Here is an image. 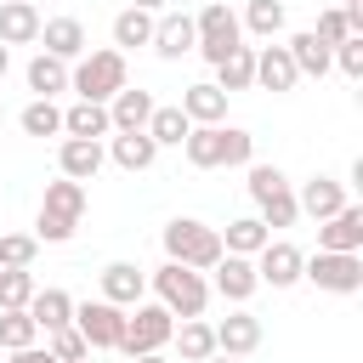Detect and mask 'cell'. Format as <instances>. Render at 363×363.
<instances>
[{
	"label": "cell",
	"instance_id": "1",
	"mask_svg": "<svg viewBox=\"0 0 363 363\" xmlns=\"http://www.w3.org/2000/svg\"><path fill=\"white\" fill-rule=\"evenodd\" d=\"M193 170H221V164H255V136L244 125H193L182 142Z\"/></svg>",
	"mask_w": 363,
	"mask_h": 363
},
{
	"label": "cell",
	"instance_id": "2",
	"mask_svg": "<svg viewBox=\"0 0 363 363\" xmlns=\"http://www.w3.org/2000/svg\"><path fill=\"white\" fill-rule=\"evenodd\" d=\"M125 85H130V62H125V51H113V45L85 51V57L68 68V91H74L79 102H102V108H108Z\"/></svg>",
	"mask_w": 363,
	"mask_h": 363
},
{
	"label": "cell",
	"instance_id": "3",
	"mask_svg": "<svg viewBox=\"0 0 363 363\" xmlns=\"http://www.w3.org/2000/svg\"><path fill=\"white\" fill-rule=\"evenodd\" d=\"M85 221V182H45V199H40V216H34V238L40 244H68Z\"/></svg>",
	"mask_w": 363,
	"mask_h": 363
},
{
	"label": "cell",
	"instance_id": "4",
	"mask_svg": "<svg viewBox=\"0 0 363 363\" xmlns=\"http://www.w3.org/2000/svg\"><path fill=\"white\" fill-rule=\"evenodd\" d=\"M164 261H176V267H193V272H210L227 250H221V233L210 227V221H199V216H176V221H164Z\"/></svg>",
	"mask_w": 363,
	"mask_h": 363
},
{
	"label": "cell",
	"instance_id": "5",
	"mask_svg": "<svg viewBox=\"0 0 363 363\" xmlns=\"http://www.w3.org/2000/svg\"><path fill=\"white\" fill-rule=\"evenodd\" d=\"M147 284H153V301H159L170 318H204V306H210V278L193 272V267L164 261V267L147 272Z\"/></svg>",
	"mask_w": 363,
	"mask_h": 363
},
{
	"label": "cell",
	"instance_id": "6",
	"mask_svg": "<svg viewBox=\"0 0 363 363\" xmlns=\"http://www.w3.org/2000/svg\"><path fill=\"white\" fill-rule=\"evenodd\" d=\"M238 45H244L238 11H233L227 0H204V6H199V17H193V51L216 68V62H227Z\"/></svg>",
	"mask_w": 363,
	"mask_h": 363
},
{
	"label": "cell",
	"instance_id": "7",
	"mask_svg": "<svg viewBox=\"0 0 363 363\" xmlns=\"http://www.w3.org/2000/svg\"><path fill=\"white\" fill-rule=\"evenodd\" d=\"M170 335H176V318H170L159 301H136V306L125 312V335H119L113 352H125V357H147V352H164Z\"/></svg>",
	"mask_w": 363,
	"mask_h": 363
},
{
	"label": "cell",
	"instance_id": "8",
	"mask_svg": "<svg viewBox=\"0 0 363 363\" xmlns=\"http://www.w3.org/2000/svg\"><path fill=\"white\" fill-rule=\"evenodd\" d=\"M301 278L329 289V295H357L363 289V255H335V250H312L301 261Z\"/></svg>",
	"mask_w": 363,
	"mask_h": 363
},
{
	"label": "cell",
	"instance_id": "9",
	"mask_svg": "<svg viewBox=\"0 0 363 363\" xmlns=\"http://www.w3.org/2000/svg\"><path fill=\"white\" fill-rule=\"evenodd\" d=\"M74 329L91 352H113L119 335H125V306H108L102 295L96 301H74Z\"/></svg>",
	"mask_w": 363,
	"mask_h": 363
},
{
	"label": "cell",
	"instance_id": "10",
	"mask_svg": "<svg viewBox=\"0 0 363 363\" xmlns=\"http://www.w3.org/2000/svg\"><path fill=\"white\" fill-rule=\"evenodd\" d=\"M301 261H306V250H295L289 238H267V250L255 255V278L272 284V289H295L301 284Z\"/></svg>",
	"mask_w": 363,
	"mask_h": 363
},
{
	"label": "cell",
	"instance_id": "11",
	"mask_svg": "<svg viewBox=\"0 0 363 363\" xmlns=\"http://www.w3.org/2000/svg\"><path fill=\"white\" fill-rule=\"evenodd\" d=\"M210 272H216V278H210V295H221L227 306H244V301L261 289V278H255V261H250V255H221Z\"/></svg>",
	"mask_w": 363,
	"mask_h": 363
},
{
	"label": "cell",
	"instance_id": "12",
	"mask_svg": "<svg viewBox=\"0 0 363 363\" xmlns=\"http://www.w3.org/2000/svg\"><path fill=\"white\" fill-rule=\"evenodd\" d=\"M318 250L363 255V204H340L329 221H318Z\"/></svg>",
	"mask_w": 363,
	"mask_h": 363
},
{
	"label": "cell",
	"instance_id": "13",
	"mask_svg": "<svg viewBox=\"0 0 363 363\" xmlns=\"http://www.w3.org/2000/svg\"><path fill=\"white\" fill-rule=\"evenodd\" d=\"M40 45H45V57H57V62H68V68L91 51L79 17H45V23H40Z\"/></svg>",
	"mask_w": 363,
	"mask_h": 363
},
{
	"label": "cell",
	"instance_id": "14",
	"mask_svg": "<svg viewBox=\"0 0 363 363\" xmlns=\"http://www.w3.org/2000/svg\"><path fill=\"white\" fill-rule=\"evenodd\" d=\"M96 284H102V301H108V306H125V312L147 295V272H142L136 261H108V267L96 272Z\"/></svg>",
	"mask_w": 363,
	"mask_h": 363
},
{
	"label": "cell",
	"instance_id": "15",
	"mask_svg": "<svg viewBox=\"0 0 363 363\" xmlns=\"http://www.w3.org/2000/svg\"><path fill=\"white\" fill-rule=\"evenodd\" d=\"M216 329V352H227V357H250L255 346H261V318L255 312H244V306H233L221 323H210Z\"/></svg>",
	"mask_w": 363,
	"mask_h": 363
},
{
	"label": "cell",
	"instance_id": "16",
	"mask_svg": "<svg viewBox=\"0 0 363 363\" xmlns=\"http://www.w3.org/2000/svg\"><path fill=\"white\" fill-rule=\"evenodd\" d=\"M187 51H193V17L187 11H159L153 17V57L182 62Z\"/></svg>",
	"mask_w": 363,
	"mask_h": 363
},
{
	"label": "cell",
	"instance_id": "17",
	"mask_svg": "<svg viewBox=\"0 0 363 363\" xmlns=\"http://www.w3.org/2000/svg\"><path fill=\"white\" fill-rule=\"evenodd\" d=\"M284 51H289V62H295V74H301V79H323V74L335 68V51H329L312 28H295V34L284 40Z\"/></svg>",
	"mask_w": 363,
	"mask_h": 363
},
{
	"label": "cell",
	"instance_id": "18",
	"mask_svg": "<svg viewBox=\"0 0 363 363\" xmlns=\"http://www.w3.org/2000/svg\"><path fill=\"white\" fill-rule=\"evenodd\" d=\"M102 164H108L102 142H79V136H62V142H57V170H62L68 182H96Z\"/></svg>",
	"mask_w": 363,
	"mask_h": 363
},
{
	"label": "cell",
	"instance_id": "19",
	"mask_svg": "<svg viewBox=\"0 0 363 363\" xmlns=\"http://www.w3.org/2000/svg\"><path fill=\"white\" fill-rule=\"evenodd\" d=\"M255 85L272 91V96H284V91L301 85V74H295V62H289L284 45H255Z\"/></svg>",
	"mask_w": 363,
	"mask_h": 363
},
{
	"label": "cell",
	"instance_id": "20",
	"mask_svg": "<svg viewBox=\"0 0 363 363\" xmlns=\"http://www.w3.org/2000/svg\"><path fill=\"white\" fill-rule=\"evenodd\" d=\"M102 153H108L119 170H130V176H136V170H153V159H159V147H153L147 130H113Z\"/></svg>",
	"mask_w": 363,
	"mask_h": 363
},
{
	"label": "cell",
	"instance_id": "21",
	"mask_svg": "<svg viewBox=\"0 0 363 363\" xmlns=\"http://www.w3.org/2000/svg\"><path fill=\"white\" fill-rule=\"evenodd\" d=\"M295 204H301V216L329 221V216H335L340 204H352V199H346V182H335V176H312V182H301Z\"/></svg>",
	"mask_w": 363,
	"mask_h": 363
},
{
	"label": "cell",
	"instance_id": "22",
	"mask_svg": "<svg viewBox=\"0 0 363 363\" xmlns=\"http://www.w3.org/2000/svg\"><path fill=\"white\" fill-rule=\"evenodd\" d=\"M23 312L34 318L40 335H51V329H68V323H74V295L57 289V284H45V289H34V301H28Z\"/></svg>",
	"mask_w": 363,
	"mask_h": 363
},
{
	"label": "cell",
	"instance_id": "23",
	"mask_svg": "<svg viewBox=\"0 0 363 363\" xmlns=\"http://www.w3.org/2000/svg\"><path fill=\"white\" fill-rule=\"evenodd\" d=\"M40 6H28V0H0V45L11 51V45H34L40 40Z\"/></svg>",
	"mask_w": 363,
	"mask_h": 363
},
{
	"label": "cell",
	"instance_id": "24",
	"mask_svg": "<svg viewBox=\"0 0 363 363\" xmlns=\"http://www.w3.org/2000/svg\"><path fill=\"white\" fill-rule=\"evenodd\" d=\"M176 108L187 113V125H227V91H216L210 79H199V85H187Z\"/></svg>",
	"mask_w": 363,
	"mask_h": 363
},
{
	"label": "cell",
	"instance_id": "25",
	"mask_svg": "<svg viewBox=\"0 0 363 363\" xmlns=\"http://www.w3.org/2000/svg\"><path fill=\"white\" fill-rule=\"evenodd\" d=\"M108 119H113V130H147V119H153V91L125 85V91L108 102Z\"/></svg>",
	"mask_w": 363,
	"mask_h": 363
},
{
	"label": "cell",
	"instance_id": "26",
	"mask_svg": "<svg viewBox=\"0 0 363 363\" xmlns=\"http://www.w3.org/2000/svg\"><path fill=\"white\" fill-rule=\"evenodd\" d=\"M62 136L102 142V136H113V119H108L102 102H74V108H62Z\"/></svg>",
	"mask_w": 363,
	"mask_h": 363
},
{
	"label": "cell",
	"instance_id": "27",
	"mask_svg": "<svg viewBox=\"0 0 363 363\" xmlns=\"http://www.w3.org/2000/svg\"><path fill=\"white\" fill-rule=\"evenodd\" d=\"M23 79H28V91L40 96V102H57L62 91H68V62H57V57H28V68H23Z\"/></svg>",
	"mask_w": 363,
	"mask_h": 363
},
{
	"label": "cell",
	"instance_id": "28",
	"mask_svg": "<svg viewBox=\"0 0 363 363\" xmlns=\"http://www.w3.org/2000/svg\"><path fill=\"white\" fill-rule=\"evenodd\" d=\"M216 233H221V250H227V255H250V261H255V255L267 250V238H272V233L261 227V216H238V221H227V227H216Z\"/></svg>",
	"mask_w": 363,
	"mask_h": 363
},
{
	"label": "cell",
	"instance_id": "29",
	"mask_svg": "<svg viewBox=\"0 0 363 363\" xmlns=\"http://www.w3.org/2000/svg\"><path fill=\"white\" fill-rule=\"evenodd\" d=\"M284 23H289L284 0H250V6H244V17H238V28H244V34H255V40H267V45L284 34Z\"/></svg>",
	"mask_w": 363,
	"mask_h": 363
},
{
	"label": "cell",
	"instance_id": "30",
	"mask_svg": "<svg viewBox=\"0 0 363 363\" xmlns=\"http://www.w3.org/2000/svg\"><path fill=\"white\" fill-rule=\"evenodd\" d=\"M170 340H176V357H182V363H204V357L216 352V329H210L204 318H182Z\"/></svg>",
	"mask_w": 363,
	"mask_h": 363
},
{
	"label": "cell",
	"instance_id": "31",
	"mask_svg": "<svg viewBox=\"0 0 363 363\" xmlns=\"http://www.w3.org/2000/svg\"><path fill=\"white\" fill-rule=\"evenodd\" d=\"M210 85L227 91V96H233V91H250V85H255V45H238L227 62H216V79H210Z\"/></svg>",
	"mask_w": 363,
	"mask_h": 363
},
{
	"label": "cell",
	"instance_id": "32",
	"mask_svg": "<svg viewBox=\"0 0 363 363\" xmlns=\"http://www.w3.org/2000/svg\"><path fill=\"white\" fill-rule=\"evenodd\" d=\"M187 113L176 108V102H153V119H147V136H153V147H182L187 142Z\"/></svg>",
	"mask_w": 363,
	"mask_h": 363
},
{
	"label": "cell",
	"instance_id": "33",
	"mask_svg": "<svg viewBox=\"0 0 363 363\" xmlns=\"http://www.w3.org/2000/svg\"><path fill=\"white\" fill-rule=\"evenodd\" d=\"M136 45H153V11L125 6L113 17V51H136Z\"/></svg>",
	"mask_w": 363,
	"mask_h": 363
},
{
	"label": "cell",
	"instance_id": "34",
	"mask_svg": "<svg viewBox=\"0 0 363 363\" xmlns=\"http://www.w3.org/2000/svg\"><path fill=\"white\" fill-rule=\"evenodd\" d=\"M34 267H0V312H23L34 301Z\"/></svg>",
	"mask_w": 363,
	"mask_h": 363
},
{
	"label": "cell",
	"instance_id": "35",
	"mask_svg": "<svg viewBox=\"0 0 363 363\" xmlns=\"http://www.w3.org/2000/svg\"><path fill=\"white\" fill-rule=\"evenodd\" d=\"M255 216H261V227H267V233H272V227H295V221H301L295 187H278V193H267V199L255 204Z\"/></svg>",
	"mask_w": 363,
	"mask_h": 363
},
{
	"label": "cell",
	"instance_id": "36",
	"mask_svg": "<svg viewBox=\"0 0 363 363\" xmlns=\"http://www.w3.org/2000/svg\"><path fill=\"white\" fill-rule=\"evenodd\" d=\"M17 125H23V136H62V108L34 96V102L17 113Z\"/></svg>",
	"mask_w": 363,
	"mask_h": 363
},
{
	"label": "cell",
	"instance_id": "37",
	"mask_svg": "<svg viewBox=\"0 0 363 363\" xmlns=\"http://www.w3.org/2000/svg\"><path fill=\"white\" fill-rule=\"evenodd\" d=\"M34 340H40V329H34L28 312H0V352H23Z\"/></svg>",
	"mask_w": 363,
	"mask_h": 363
},
{
	"label": "cell",
	"instance_id": "38",
	"mask_svg": "<svg viewBox=\"0 0 363 363\" xmlns=\"http://www.w3.org/2000/svg\"><path fill=\"white\" fill-rule=\"evenodd\" d=\"M40 238L34 233H0V267H34Z\"/></svg>",
	"mask_w": 363,
	"mask_h": 363
},
{
	"label": "cell",
	"instance_id": "39",
	"mask_svg": "<svg viewBox=\"0 0 363 363\" xmlns=\"http://www.w3.org/2000/svg\"><path fill=\"white\" fill-rule=\"evenodd\" d=\"M45 352H51L57 363H79V357H91V346L79 340L74 323H68V329H51V335H45Z\"/></svg>",
	"mask_w": 363,
	"mask_h": 363
},
{
	"label": "cell",
	"instance_id": "40",
	"mask_svg": "<svg viewBox=\"0 0 363 363\" xmlns=\"http://www.w3.org/2000/svg\"><path fill=\"white\" fill-rule=\"evenodd\" d=\"M312 34H318V40H323V45L335 51L340 40H352V17H346L340 6H329V11H318V23H312Z\"/></svg>",
	"mask_w": 363,
	"mask_h": 363
},
{
	"label": "cell",
	"instance_id": "41",
	"mask_svg": "<svg viewBox=\"0 0 363 363\" xmlns=\"http://www.w3.org/2000/svg\"><path fill=\"white\" fill-rule=\"evenodd\" d=\"M244 170H250V199H255V204H261L267 193H278V187H289V176H284L278 164H244Z\"/></svg>",
	"mask_w": 363,
	"mask_h": 363
},
{
	"label": "cell",
	"instance_id": "42",
	"mask_svg": "<svg viewBox=\"0 0 363 363\" xmlns=\"http://www.w3.org/2000/svg\"><path fill=\"white\" fill-rule=\"evenodd\" d=\"M335 68H340L346 79H363V34H352V40L335 45Z\"/></svg>",
	"mask_w": 363,
	"mask_h": 363
},
{
	"label": "cell",
	"instance_id": "43",
	"mask_svg": "<svg viewBox=\"0 0 363 363\" xmlns=\"http://www.w3.org/2000/svg\"><path fill=\"white\" fill-rule=\"evenodd\" d=\"M6 363H57V357H51V352L34 340V346H23V352H6Z\"/></svg>",
	"mask_w": 363,
	"mask_h": 363
},
{
	"label": "cell",
	"instance_id": "44",
	"mask_svg": "<svg viewBox=\"0 0 363 363\" xmlns=\"http://www.w3.org/2000/svg\"><path fill=\"white\" fill-rule=\"evenodd\" d=\"M130 6H136V11H153V17H159V11H170V0H130Z\"/></svg>",
	"mask_w": 363,
	"mask_h": 363
},
{
	"label": "cell",
	"instance_id": "45",
	"mask_svg": "<svg viewBox=\"0 0 363 363\" xmlns=\"http://www.w3.org/2000/svg\"><path fill=\"white\" fill-rule=\"evenodd\" d=\"M204 363H244V357H227V352H210Z\"/></svg>",
	"mask_w": 363,
	"mask_h": 363
},
{
	"label": "cell",
	"instance_id": "46",
	"mask_svg": "<svg viewBox=\"0 0 363 363\" xmlns=\"http://www.w3.org/2000/svg\"><path fill=\"white\" fill-rule=\"evenodd\" d=\"M130 363H170L164 352H147V357H130Z\"/></svg>",
	"mask_w": 363,
	"mask_h": 363
},
{
	"label": "cell",
	"instance_id": "47",
	"mask_svg": "<svg viewBox=\"0 0 363 363\" xmlns=\"http://www.w3.org/2000/svg\"><path fill=\"white\" fill-rule=\"evenodd\" d=\"M6 68H11V51H6V45H0V79H6Z\"/></svg>",
	"mask_w": 363,
	"mask_h": 363
},
{
	"label": "cell",
	"instance_id": "48",
	"mask_svg": "<svg viewBox=\"0 0 363 363\" xmlns=\"http://www.w3.org/2000/svg\"><path fill=\"white\" fill-rule=\"evenodd\" d=\"M79 363H96V352H91V357H79Z\"/></svg>",
	"mask_w": 363,
	"mask_h": 363
},
{
	"label": "cell",
	"instance_id": "49",
	"mask_svg": "<svg viewBox=\"0 0 363 363\" xmlns=\"http://www.w3.org/2000/svg\"><path fill=\"white\" fill-rule=\"evenodd\" d=\"M28 6H40V0H28Z\"/></svg>",
	"mask_w": 363,
	"mask_h": 363
},
{
	"label": "cell",
	"instance_id": "50",
	"mask_svg": "<svg viewBox=\"0 0 363 363\" xmlns=\"http://www.w3.org/2000/svg\"><path fill=\"white\" fill-rule=\"evenodd\" d=\"M0 363H6V352H0Z\"/></svg>",
	"mask_w": 363,
	"mask_h": 363
}]
</instances>
